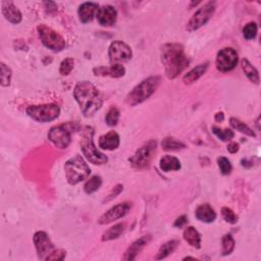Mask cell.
Here are the masks:
<instances>
[{
    "label": "cell",
    "mask_w": 261,
    "mask_h": 261,
    "mask_svg": "<svg viewBox=\"0 0 261 261\" xmlns=\"http://www.w3.org/2000/svg\"><path fill=\"white\" fill-rule=\"evenodd\" d=\"M161 61L166 75L169 79H176L189 65V58L185 54L184 47L180 44H166L161 49Z\"/></svg>",
    "instance_id": "obj_1"
},
{
    "label": "cell",
    "mask_w": 261,
    "mask_h": 261,
    "mask_svg": "<svg viewBox=\"0 0 261 261\" xmlns=\"http://www.w3.org/2000/svg\"><path fill=\"white\" fill-rule=\"evenodd\" d=\"M74 97L86 117L93 116L102 106V99L99 91L88 81L77 84L74 90Z\"/></svg>",
    "instance_id": "obj_2"
},
{
    "label": "cell",
    "mask_w": 261,
    "mask_h": 261,
    "mask_svg": "<svg viewBox=\"0 0 261 261\" xmlns=\"http://www.w3.org/2000/svg\"><path fill=\"white\" fill-rule=\"evenodd\" d=\"M160 84V77H150L137 85L126 97V102L130 106H136L144 102L153 94Z\"/></svg>",
    "instance_id": "obj_3"
},
{
    "label": "cell",
    "mask_w": 261,
    "mask_h": 261,
    "mask_svg": "<svg viewBox=\"0 0 261 261\" xmlns=\"http://www.w3.org/2000/svg\"><path fill=\"white\" fill-rule=\"evenodd\" d=\"M65 177L69 184L77 185L90 176L91 169L81 155H75L64 165Z\"/></svg>",
    "instance_id": "obj_4"
},
{
    "label": "cell",
    "mask_w": 261,
    "mask_h": 261,
    "mask_svg": "<svg viewBox=\"0 0 261 261\" xmlns=\"http://www.w3.org/2000/svg\"><path fill=\"white\" fill-rule=\"evenodd\" d=\"M93 135H94L93 129L86 127L83 132V136H82L81 149L83 151L85 157L91 163L96 166H101L107 162L108 158L106 155L101 153V152L95 147L94 141H93Z\"/></svg>",
    "instance_id": "obj_5"
},
{
    "label": "cell",
    "mask_w": 261,
    "mask_h": 261,
    "mask_svg": "<svg viewBox=\"0 0 261 261\" xmlns=\"http://www.w3.org/2000/svg\"><path fill=\"white\" fill-rule=\"evenodd\" d=\"M27 114L39 123H49L60 114V108L56 104L32 105L27 108Z\"/></svg>",
    "instance_id": "obj_6"
},
{
    "label": "cell",
    "mask_w": 261,
    "mask_h": 261,
    "mask_svg": "<svg viewBox=\"0 0 261 261\" xmlns=\"http://www.w3.org/2000/svg\"><path fill=\"white\" fill-rule=\"evenodd\" d=\"M37 30L42 43L47 48L56 52L63 50V48L65 47V41L57 32L47 27L46 25L38 26Z\"/></svg>",
    "instance_id": "obj_7"
},
{
    "label": "cell",
    "mask_w": 261,
    "mask_h": 261,
    "mask_svg": "<svg viewBox=\"0 0 261 261\" xmlns=\"http://www.w3.org/2000/svg\"><path fill=\"white\" fill-rule=\"evenodd\" d=\"M156 150L155 141H149L148 143L140 147L136 153L130 158V162L133 168L137 169H142L149 166V163L153 157L154 152Z\"/></svg>",
    "instance_id": "obj_8"
},
{
    "label": "cell",
    "mask_w": 261,
    "mask_h": 261,
    "mask_svg": "<svg viewBox=\"0 0 261 261\" xmlns=\"http://www.w3.org/2000/svg\"><path fill=\"white\" fill-rule=\"evenodd\" d=\"M214 12H215L214 1H210L204 4V6L199 8L190 19V20L187 24V30L189 32H193V31L200 29L212 18Z\"/></svg>",
    "instance_id": "obj_9"
},
{
    "label": "cell",
    "mask_w": 261,
    "mask_h": 261,
    "mask_svg": "<svg viewBox=\"0 0 261 261\" xmlns=\"http://www.w3.org/2000/svg\"><path fill=\"white\" fill-rule=\"evenodd\" d=\"M238 63V53L233 48H224L216 56V68L222 73L233 71Z\"/></svg>",
    "instance_id": "obj_10"
},
{
    "label": "cell",
    "mask_w": 261,
    "mask_h": 261,
    "mask_svg": "<svg viewBox=\"0 0 261 261\" xmlns=\"http://www.w3.org/2000/svg\"><path fill=\"white\" fill-rule=\"evenodd\" d=\"M108 56H110L111 62L113 64L118 62H125L132 58V50H130V46L126 44L125 42L114 41L110 46Z\"/></svg>",
    "instance_id": "obj_11"
},
{
    "label": "cell",
    "mask_w": 261,
    "mask_h": 261,
    "mask_svg": "<svg viewBox=\"0 0 261 261\" xmlns=\"http://www.w3.org/2000/svg\"><path fill=\"white\" fill-rule=\"evenodd\" d=\"M48 139L50 142L58 149L68 148L72 141L70 130L64 126L51 128L48 133Z\"/></svg>",
    "instance_id": "obj_12"
},
{
    "label": "cell",
    "mask_w": 261,
    "mask_h": 261,
    "mask_svg": "<svg viewBox=\"0 0 261 261\" xmlns=\"http://www.w3.org/2000/svg\"><path fill=\"white\" fill-rule=\"evenodd\" d=\"M132 205L129 202L119 203L113 207H112L110 210L106 211L99 220H98V224H108L111 223H113L119 219H123L124 216L128 214Z\"/></svg>",
    "instance_id": "obj_13"
},
{
    "label": "cell",
    "mask_w": 261,
    "mask_h": 261,
    "mask_svg": "<svg viewBox=\"0 0 261 261\" xmlns=\"http://www.w3.org/2000/svg\"><path fill=\"white\" fill-rule=\"evenodd\" d=\"M34 244L40 259H46L54 251V245L50 241L48 235L44 232H37L34 235Z\"/></svg>",
    "instance_id": "obj_14"
},
{
    "label": "cell",
    "mask_w": 261,
    "mask_h": 261,
    "mask_svg": "<svg viewBox=\"0 0 261 261\" xmlns=\"http://www.w3.org/2000/svg\"><path fill=\"white\" fill-rule=\"evenodd\" d=\"M97 20L103 27H111L114 25L116 21L117 12L116 9L112 5H104L98 9L97 12Z\"/></svg>",
    "instance_id": "obj_15"
},
{
    "label": "cell",
    "mask_w": 261,
    "mask_h": 261,
    "mask_svg": "<svg viewBox=\"0 0 261 261\" xmlns=\"http://www.w3.org/2000/svg\"><path fill=\"white\" fill-rule=\"evenodd\" d=\"M150 240H151L150 236H143V237H141L140 239H138V240H136L132 245H130L127 249V251L125 252L123 259L124 260H130V261L136 259L137 255L141 251H142L143 248L149 243Z\"/></svg>",
    "instance_id": "obj_16"
},
{
    "label": "cell",
    "mask_w": 261,
    "mask_h": 261,
    "mask_svg": "<svg viewBox=\"0 0 261 261\" xmlns=\"http://www.w3.org/2000/svg\"><path fill=\"white\" fill-rule=\"evenodd\" d=\"M95 75H102V77H112V78H121L124 77L126 74V69L122 64L114 63L110 68L99 67L93 70Z\"/></svg>",
    "instance_id": "obj_17"
},
{
    "label": "cell",
    "mask_w": 261,
    "mask_h": 261,
    "mask_svg": "<svg viewBox=\"0 0 261 261\" xmlns=\"http://www.w3.org/2000/svg\"><path fill=\"white\" fill-rule=\"evenodd\" d=\"M1 12L3 17L12 24H19L21 20V14L19 9L12 1H3L1 3Z\"/></svg>",
    "instance_id": "obj_18"
},
{
    "label": "cell",
    "mask_w": 261,
    "mask_h": 261,
    "mask_svg": "<svg viewBox=\"0 0 261 261\" xmlns=\"http://www.w3.org/2000/svg\"><path fill=\"white\" fill-rule=\"evenodd\" d=\"M98 9H99V5L95 2H84L80 5L78 14L80 20L83 24H87L91 21L95 15H97Z\"/></svg>",
    "instance_id": "obj_19"
},
{
    "label": "cell",
    "mask_w": 261,
    "mask_h": 261,
    "mask_svg": "<svg viewBox=\"0 0 261 261\" xmlns=\"http://www.w3.org/2000/svg\"><path fill=\"white\" fill-rule=\"evenodd\" d=\"M196 219L199 220L200 222L210 224L213 223L216 219V213L214 209L211 207L209 204H201L198 206V208L195 211Z\"/></svg>",
    "instance_id": "obj_20"
},
{
    "label": "cell",
    "mask_w": 261,
    "mask_h": 261,
    "mask_svg": "<svg viewBox=\"0 0 261 261\" xmlns=\"http://www.w3.org/2000/svg\"><path fill=\"white\" fill-rule=\"evenodd\" d=\"M119 146V136L114 130H111L99 139V147L103 150H114Z\"/></svg>",
    "instance_id": "obj_21"
},
{
    "label": "cell",
    "mask_w": 261,
    "mask_h": 261,
    "mask_svg": "<svg viewBox=\"0 0 261 261\" xmlns=\"http://www.w3.org/2000/svg\"><path fill=\"white\" fill-rule=\"evenodd\" d=\"M208 65L209 63L208 62H205V63H202V64H199L198 67L194 68L193 70H191L188 74H186L184 75L183 78V82L185 84H193L194 82H196L197 80H199L202 75L206 73V71H207L208 69Z\"/></svg>",
    "instance_id": "obj_22"
},
{
    "label": "cell",
    "mask_w": 261,
    "mask_h": 261,
    "mask_svg": "<svg viewBox=\"0 0 261 261\" xmlns=\"http://www.w3.org/2000/svg\"><path fill=\"white\" fill-rule=\"evenodd\" d=\"M183 237L190 246L196 248V249H200L201 247V236L199 232L196 230L193 226H188L186 230L184 231Z\"/></svg>",
    "instance_id": "obj_23"
},
{
    "label": "cell",
    "mask_w": 261,
    "mask_h": 261,
    "mask_svg": "<svg viewBox=\"0 0 261 261\" xmlns=\"http://www.w3.org/2000/svg\"><path fill=\"white\" fill-rule=\"evenodd\" d=\"M159 166L162 171H171V170H179L181 169V162L180 160L171 155H166L161 157Z\"/></svg>",
    "instance_id": "obj_24"
},
{
    "label": "cell",
    "mask_w": 261,
    "mask_h": 261,
    "mask_svg": "<svg viewBox=\"0 0 261 261\" xmlns=\"http://www.w3.org/2000/svg\"><path fill=\"white\" fill-rule=\"evenodd\" d=\"M125 230H126V224H117L112 226L111 228H108L106 232L103 233L101 240L103 242L114 240V239H117V238L121 237L124 234Z\"/></svg>",
    "instance_id": "obj_25"
},
{
    "label": "cell",
    "mask_w": 261,
    "mask_h": 261,
    "mask_svg": "<svg viewBox=\"0 0 261 261\" xmlns=\"http://www.w3.org/2000/svg\"><path fill=\"white\" fill-rule=\"evenodd\" d=\"M241 67L243 72L245 73V75H247V78L251 81L252 83L255 84H259V74L258 71L253 67V65L250 63V61L246 58L242 59L241 61Z\"/></svg>",
    "instance_id": "obj_26"
},
{
    "label": "cell",
    "mask_w": 261,
    "mask_h": 261,
    "mask_svg": "<svg viewBox=\"0 0 261 261\" xmlns=\"http://www.w3.org/2000/svg\"><path fill=\"white\" fill-rule=\"evenodd\" d=\"M178 245H179V242L176 241V240L168 241V243L163 244L158 250V253L156 255V259L160 260V259L168 257V255H170L173 251H175V250L178 247Z\"/></svg>",
    "instance_id": "obj_27"
},
{
    "label": "cell",
    "mask_w": 261,
    "mask_h": 261,
    "mask_svg": "<svg viewBox=\"0 0 261 261\" xmlns=\"http://www.w3.org/2000/svg\"><path fill=\"white\" fill-rule=\"evenodd\" d=\"M230 122H231V126L235 130H239V132H241L242 134H245L249 137H255L256 136L255 133L253 132V130L251 128H249L245 123L241 122L240 119H238L236 117H232Z\"/></svg>",
    "instance_id": "obj_28"
},
{
    "label": "cell",
    "mask_w": 261,
    "mask_h": 261,
    "mask_svg": "<svg viewBox=\"0 0 261 261\" xmlns=\"http://www.w3.org/2000/svg\"><path fill=\"white\" fill-rule=\"evenodd\" d=\"M162 148L167 151H178L186 148V145L176 140L175 138H166L162 141Z\"/></svg>",
    "instance_id": "obj_29"
},
{
    "label": "cell",
    "mask_w": 261,
    "mask_h": 261,
    "mask_svg": "<svg viewBox=\"0 0 261 261\" xmlns=\"http://www.w3.org/2000/svg\"><path fill=\"white\" fill-rule=\"evenodd\" d=\"M101 185H102L101 178L98 176H94L86 182L84 186V190L87 194H92L99 189L101 187Z\"/></svg>",
    "instance_id": "obj_30"
},
{
    "label": "cell",
    "mask_w": 261,
    "mask_h": 261,
    "mask_svg": "<svg viewBox=\"0 0 261 261\" xmlns=\"http://www.w3.org/2000/svg\"><path fill=\"white\" fill-rule=\"evenodd\" d=\"M212 132L217 138L221 139L222 141H224V142L232 140L235 137L234 132L230 129H221L219 127L214 126L212 127Z\"/></svg>",
    "instance_id": "obj_31"
},
{
    "label": "cell",
    "mask_w": 261,
    "mask_h": 261,
    "mask_svg": "<svg viewBox=\"0 0 261 261\" xmlns=\"http://www.w3.org/2000/svg\"><path fill=\"white\" fill-rule=\"evenodd\" d=\"M235 249V240L232 235L226 234L223 237V255L231 254Z\"/></svg>",
    "instance_id": "obj_32"
},
{
    "label": "cell",
    "mask_w": 261,
    "mask_h": 261,
    "mask_svg": "<svg viewBox=\"0 0 261 261\" xmlns=\"http://www.w3.org/2000/svg\"><path fill=\"white\" fill-rule=\"evenodd\" d=\"M217 165H219V168L223 175L226 176V175H230V173L232 172V169H233L232 163L226 157L222 156L217 158Z\"/></svg>",
    "instance_id": "obj_33"
},
{
    "label": "cell",
    "mask_w": 261,
    "mask_h": 261,
    "mask_svg": "<svg viewBox=\"0 0 261 261\" xmlns=\"http://www.w3.org/2000/svg\"><path fill=\"white\" fill-rule=\"evenodd\" d=\"M0 68H1V86L7 87L10 85V81H12V70L3 62L0 64Z\"/></svg>",
    "instance_id": "obj_34"
},
{
    "label": "cell",
    "mask_w": 261,
    "mask_h": 261,
    "mask_svg": "<svg viewBox=\"0 0 261 261\" xmlns=\"http://www.w3.org/2000/svg\"><path fill=\"white\" fill-rule=\"evenodd\" d=\"M119 118V112L116 107H112L110 111H108L106 116H105V122L110 127H113L117 124Z\"/></svg>",
    "instance_id": "obj_35"
},
{
    "label": "cell",
    "mask_w": 261,
    "mask_h": 261,
    "mask_svg": "<svg viewBox=\"0 0 261 261\" xmlns=\"http://www.w3.org/2000/svg\"><path fill=\"white\" fill-rule=\"evenodd\" d=\"M257 35V25L253 21L247 24L243 29V36L246 40H252Z\"/></svg>",
    "instance_id": "obj_36"
},
{
    "label": "cell",
    "mask_w": 261,
    "mask_h": 261,
    "mask_svg": "<svg viewBox=\"0 0 261 261\" xmlns=\"http://www.w3.org/2000/svg\"><path fill=\"white\" fill-rule=\"evenodd\" d=\"M74 64L75 61L73 58H67L64 59L61 63H60V68H59V73L62 75H68L71 74V72L74 69Z\"/></svg>",
    "instance_id": "obj_37"
},
{
    "label": "cell",
    "mask_w": 261,
    "mask_h": 261,
    "mask_svg": "<svg viewBox=\"0 0 261 261\" xmlns=\"http://www.w3.org/2000/svg\"><path fill=\"white\" fill-rule=\"evenodd\" d=\"M222 214H223V217L224 220L228 223V224H237L238 222V216L235 214V212L228 207H224L222 209Z\"/></svg>",
    "instance_id": "obj_38"
},
{
    "label": "cell",
    "mask_w": 261,
    "mask_h": 261,
    "mask_svg": "<svg viewBox=\"0 0 261 261\" xmlns=\"http://www.w3.org/2000/svg\"><path fill=\"white\" fill-rule=\"evenodd\" d=\"M65 255H67V252L64 251V250H56V251H53L52 253H50L47 258L45 260H63Z\"/></svg>",
    "instance_id": "obj_39"
},
{
    "label": "cell",
    "mask_w": 261,
    "mask_h": 261,
    "mask_svg": "<svg viewBox=\"0 0 261 261\" xmlns=\"http://www.w3.org/2000/svg\"><path fill=\"white\" fill-rule=\"evenodd\" d=\"M123 188H124V187L122 186V185H117V186H115V187L112 189V193H111L110 195H108V197L105 199V201H111L112 199L115 198L116 196L123 191Z\"/></svg>",
    "instance_id": "obj_40"
},
{
    "label": "cell",
    "mask_w": 261,
    "mask_h": 261,
    "mask_svg": "<svg viewBox=\"0 0 261 261\" xmlns=\"http://www.w3.org/2000/svg\"><path fill=\"white\" fill-rule=\"evenodd\" d=\"M187 221H188V220H187V217L185 216V215L180 216L179 219H177V221H176V223H175V226H177V227H182V226H184L185 224H187Z\"/></svg>",
    "instance_id": "obj_41"
},
{
    "label": "cell",
    "mask_w": 261,
    "mask_h": 261,
    "mask_svg": "<svg viewBox=\"0 0 261 261\" xmlns=\"http://www.w3.org/2000/svg\"><path fill=\"white\" fill-rule=\"evenodd\" d=\"M227 151L230 152V153H233V154L237 153V152L239 151V144H237L235 142L230 143V144H228V146H227Z\"/></svg>",
    "instance_id": "obj_42"
},
{
    "label": "cell",
    "mask_w": 261,
    "mask_h": 261,
    "mask_svg": "<svg viewBox=\"0 0 261 261\" xmlns=\"http://www.w3.org/2000/svg\"><path fill=\"white\" fill-rule=\"evenodd\" d=\"M215 121L217 123H221V122H224V114L223 112H219V113H216L215 114Z\"/></svg>",
    "instance_id": "obj_43"
}]
</instances>
